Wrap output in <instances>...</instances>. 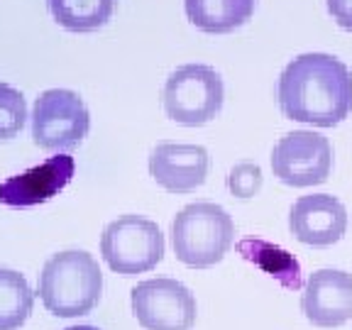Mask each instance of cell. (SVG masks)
<instances>
[{"label":"cell","mask_w":352,"mask_h":330,"mask_svg":"<svg viewBox=\"0 0 352 330\" xmlns=\"http://www.w3.org/2000/svg\"><path fill=\"white\" fill-rule=\"evenodd\" d=\"M276 98L286 120L336 127L352 110V72L345 61L325 52L298 54L284 66Z\"/></svg>","instance_id":"1"},{"label":"cell","mask_w":352,"mask_h":330,"mask_svg":"<svg viewBox=\"0 0 352 330\" xmlns=\"http://www.w3.org/2000/svg\"><path fill=\"white\" fill-rule=\"evenodd\" d=\"M103 296V272L98 259L86 250L52 254L39 274V298L56 318L91 314Z\"/></svg>","instance_id":"2"},{"label":"cell","mask_w":352,"mask_h":330,"mask_svg":"<svg viewBox=\"0 0 352 330\" xmlns=\"http://www.w3.org/2000/svg\"><path fill=\"white\" fill-rule=\"evenodd\" d=\"M232 242H235V220L223 206L210 201L188 204L171 220L174 254L191 270H208L223 262Z\"/></svg>","instance_id":"3"},{"label":"cell","mask_w":352,"mask_h":330,"mask_svg":"<svg viewBox=\"0 0 352 330\" xmlns=\"http://www.w3.org/2000/svg\"><path fill=\"white\" fill-rule=\"evenodd\" d=\"M226 100L223 76L208 64H184L169 74L162 103L169 120L186 127H201L215 120Z\"/></svg>","instance_id":"4"},{"label":"cell","mask_w":352,"mask_h":330,"mask_svg":"<svg viewBox=\"0 0 352 330\" xmlns=\"http://www.w3.org/2000/svg\"><path fill=\"white\" fill-rule=\"evenodd\" d=\"M166 242L160 226L142 215H120L100 235V254L120 276L152 272L164 259Z\"/></svg>","instance_id":"5"},{"label":"cell","mask_w":352,"mask_h":330,"mask_svg":"<svg viewBox=\"0 0 352 330\" xmlns=\"http://www.w3.org/2000/svg\"><path fill=\"white\" fill-rule=\"evenodd\" d=\"M91 130V113L83 98L69 88L39 94L32 108V140L44 152H72Z\"/></svg>","instance_id":"6"},{"label":"cell","mask_w":352,"mask_h":330,"mask_svg":"<svg viewBox=\"0 0 352 330\" xmlns=\"http://www.w3.org/2000/svg\"><path fill=\"white\" fill-rule=\"evenodd\" d=\"M272 171L281 184L294 188L325 184L333 171V144L316 130L286 132L274 144Z\"/></svg>","instance_id":"7"},{"label":"cell","mask_w":352,"mask_h":330,"mask_svg":"<svg viewBox=\"0 0 352 330\" xmlns=\"http://www.w3.org/2000/svg\"><path fill=\"white\" fill-rule=\"evenodd\" d=\"M130 303L144 330H191L198 316L191 289L169 276L140 281L130 292Z\"/></svg>","instance_id":"8"},{"label":"cell","mask_w":352,"mask_h":330,"mask_svg":"<svg viewBox=\"0 0 352 330\" xmlns=\"http://www.w3.org/2000/svg\"><path fill=\"white\" fill-rule=\"evenodd\" d=\"M74 171H76L74 157L59 152L56 157L44 160L42 164L6 179L0 184V204L8 208H32L44 204L69 186Z\"/></svg>","instance_id":"9"},{"label":"cell","mask_w":352,"mask_h":330,"mask_svg":"<svg viewBox=\"0 0 352 330\" xmlns=\"http://www.w3.org/2000/svg\"><path fill=\"white\" fill-rule=\"evenodd\" d=\"M289 230L303 245L330 248L342 240L347 230L345 206L330 193L301 196L289 210Z\"/></svg>","instance_id":"10"},{"label":"cell","mask_w":352,"mask_h":330,"mask_svg":"<svg viewBox=\"0 0 352 330\" xmlns=\"http://www.w3.org/2000/svg\"><path fill=\"white\" fill-rule=\"evenodd\" d=\"M208 149L201 144L162 142L149 152V176L169 193H191L206 184Z\"/></svg>","instance_id":"11"},{"label":"cell","mask_w":352,"mask_h":330,"mask_svg":"<svg viewBox=\"0 0 352 330\" xmlns=\"http://www.w3.org/2000/svg\"><path fill=\"white\" fill-rule=\"evenodd\" d=\"M301 311L318 328H338L352 320V274L318 270L303 284Z\"/></svg>","instance_id":"12"},{"label":"cell","mask_w":352,"mask_h":330,"mask_svg":"<svg viewBox=\"0 0 352 330\" xmlns=\"http://www.w3.org/2000/svg\"><path fill=\"white\" fill-rule=\"evenodd\" d=\"M257 0H184V10L193 28L206 34H228L248 25Z\"/></svg>","instance_id":"13"},{"label":"cell","mask_w":352,"mask_h":330,"mask_svg":"<svg viewBox=\"0 0 352 330\" xmlns=\"http://www.w3.org/2000/svg\"><path fill=\"white\" fill-rule=\"evenodd\" d=\"M235 248L248 262H252L264 274L276 279L284 289H289V292H301L303 289L301 264L284 248H279L274 242L259 240V237H245V240L237 242Z\"/></svg>","instance_id":"14"},{"label":"cell","mask_w":352,"mask_h":330,"mask_svg":"<svg viewBox=\"0 0 352 330\" xmlns=\"http://www.w3.org/2000/svg\"><path fill=\"white\" fill-rule=\"evenodd\" d=\"M118 0H47L52 17L69 32H96L116 12Z\"/></svg>","instance_id":"15"},{"label":"cell","mask_w":352,"mask_h":330,"mask_svg":"<svg viewBox=\"0 0 352 330\" xmlns=\"http://www.w3.org/2000/svg\"><path fill=\"white\" fill-rule=\"evenodd\" d=\"M34 306V294L28 279L15 270L0 267V330H17L25 325Z\"/></svg>","instance_id":"16"},{"label":"cell","mask_w":352,"mask_h":330,"mask_svg":"<svg viewBox=\"0 0 352 330\" xmlns=\"http://www.w3.org/2000/svg\"><path fill=\"white\" fill-rule=\"evenodd\" d=\"M28 103L25 96L10 83L0 81V140H12L28 122Z\"/></svg>","instance_id":"17"},{"label":"cell","mask_w":352,"mask_h":330,"mask_svg":"<svg viewBox=\"0 0 352 330\" xmlns=\"http://www.w3.org/2000/svg\"><path fill=\"white\" fill-rule=\"evenodd\" d=\"M262 169L252 162H242V164L232 166L228 174V191L235 198H252L262 188Z\"/></svg>","instance_id":"18"},{"label":"cell","mask_w":352,"mask_h":330,"mask_svg":"<svg viewBox=\"0 0 352 330\" xmlns=\"http://www.w3.org/2000/svg\"><path fill=\"white\" fill-rule=\"evenodd\" d=\"M330 17L345 32H352V0H325Z\"/></svg>","instance_id":"19"},{"label":"cell","mask_w":352,"mask_h":330,"mask_svg":"<svg viewBox=\"0 0 352 330\" xmlns=\"http://www.w3.org/2000/svg\"><path fill=\"white\" fill-rule=\"evenodd\" d=\"M64 330H100V328H96V325H69Z\"/></svg>","instance_id":"20"}]
</instances>
